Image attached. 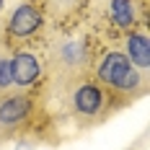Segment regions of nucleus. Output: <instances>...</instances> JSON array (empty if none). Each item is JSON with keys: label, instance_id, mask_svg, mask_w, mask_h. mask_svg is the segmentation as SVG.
<instances>
[{"label": "nucleus", "instance_id": "nucleus-1", "mask_svg": "<svg viewBox=\"0 0 150 150\" xmlns=\"http://www.w3.org/2000/svg\"><path fill=\"white\" fill-rule=\"evenodd\" d=\"M67 106H70L73 122L78 127L88 129V127L104 124L119 109V101L93 75H80L67 86Z\"/></svg>", "mask_w": 150, "mask_h": 150}, {"label": "nucleus", "instance_id": "nucleus-2", "mask_svg": "<svg viewBox=\"0 0 150 150\" xmlns=\"http://www.w3.org/2000/svg\"><path fill=\"white\" fill-rule=\"evenodd\" d=\"M93 78L119 101V106L145 96V91H148V75L140 73L135 65L127 60V54L119 52V49L106 52L104 57L96 62V75Z\"/></svg>", "mask_w": 150, "mask_h": 150}, {"label": "nucleus", "instance_id": "nucleus-3", "mask_svg": "<svg viewBox=\"0 0 150 150\" xmlns=\"http://www.w3.org/2000/svg\"><path fill=\"white\" fill-rule=\"evenodd\" d=\"M93 62L88 36H67L54 42L52 49L47 52V67L54 80L70 86L80 75H88V67Z\"/></svg>", "mask_w": 150, "mask_h": 150}, {"label": "nucleus", "instance_id": "nucleus-4", "mask_svg": "<svg viewBox=\"0 0 150 150\" xmlns=\"http://www.w3.org/2000/svg\"><path fill=\"white\" fill-rule=\"evenodd\" d=\"M42 31H44V13H42V8L36 5V3H29V0H23V3H18L11 16L5 18V23H3V42L0 47L5 49V52H18V49H26L29 44H34L39 36H42Z\"/></svg>", "mask_w": 150, "mask_h": 150}, {"label": "nucleus", "instance_id": "nucleus-5", "mask_svg": "<svg viewBox=\"0 0 150 150\" xmlns=\"http://www.w3.org/2000/svg\"><path fill=\"white\" fill-rule=\"evenodd\" d=\"M36 93L34 91H8L0 93V145L23 135L36 117Z\"/></svg>", "mask_w": 150, "mask_h": 150}, {"label": "nucleus", "instance_id": "nucleus-6", "mask_svg": "<svg viewBox=\"0 0 150 150\" xmlns=\"http://www.w3.org/2000/svg\"><path fill=\"white\" fill-rule=\"evenodd\" d=\"M11 75L13 86H18L21 91H34L44 75V65L31 49H18L11 54Z\"/></svg>", "mask_w": 150, "mask_h": 150}, {"label": "nucleus", "instance_id": "nucleus-7", "mask_svg": "<svg viewBox=\"0 0 150 150\" xmlns=\"http://www.w3.org/2000/svg\"><path fill=\"white\" fill-rule=\"evenodd\" d=\"M109 16L122 31H137L145 23V0H111Z\"/></svg>", "mask_w": 150, "mask_h": 150}, {"label": "nucleus", "instance_id": "nucleus-8", "mask_svg": "<svg viewBox=\"0 0 150 150\" xmlns=\"http://www.w3.org/2000/svg\"><path fill=\"white\" fill-rule=\"evenodd\" d=\"M127 60L135 65L140 73H150V39H148V31L145 29H137L129 31L127 36Z\"/></svg>", "mask_w": 150, "mask_h": 150}, {"label": "nucleus", "instance_id": "nucleus-9", "mask_svg": "<svg viewBox=\"0 0 150 150\" xmlns=\"http://www.w3.org/2000/svg\"><path fill=\"white\" fill-rule=\"evenodd\" d=\"M13 86V75H11V54L0 47V93H8Z\"/></svg>", "mask_w": 150, "mask_h": 150}, {"label": "nucleus", "instance_id": "nucleus-10", "mask_svg": "<svg viewBox=\"0 0 150 150\" xmlns=\"http://www.w3.org/2000/svg\"><path fill=\"white\" fill-rule=\"evenodd\" d=\"M0 8H3V0H0Z\"/></svg>", "mask_w": 150, "mask_h": 150}]
</instances>
